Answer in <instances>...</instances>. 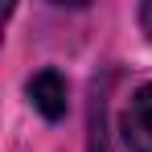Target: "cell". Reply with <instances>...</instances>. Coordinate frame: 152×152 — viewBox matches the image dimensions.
I'll return each instance as SVG.
<instances>
[{
	"instance_id": "obj_4",
	"label": "cell",
	"mask_w": 152,
	"mask_h": 152,
	"mask_svg": "<svg viewBox=\"0 0 152 152\" xmlns=\"http://www.w3.org/2000/svg\"><path fill=\"white\" fill-rule=\"evenodd\" d=\"M140 29H144V37L152 41V0H148V4H140Z\"/></svg>"
},
{
	"instance_id": "obj_1",
	"label": "cell",
	"mask_w": 152,
	"mask_h": 152,
	"mask_svg": "<svg viewBox=\"0 0 152 152\" xmlns=\"http://www.w3.org/2000/svg\"><path fill=\"white\" fill-rule=\"evenodd\" d=\"M25 91H29V103H33V111L41 119H50V124L66 119V111H70V82H66L62 70H53V66L37 70Z\"/></svg>"
},
{
	"instance_id": "obj_3",
	"label": "cell",
	"mask_w": 152,
	"mask_h": 152,
	"mask_svg": "<svg viewBox=\"0 0 152 152\" xmlns=\"http://www.w3.org/2000/svg\"><path fill=\"white\" fill-rule=\"evenodd\" d=\"M86 152H107V127H103V95L95 91L91 103V136H86Z\"/></svg>"
},
{
	"instance_id": "obj_2",
	"label": "cell",
	"mask_w": 152,
	"mask_h": 152,
	"mask_svg": "<svg viewBox=\"0 0 152 152\" xmlns=\"http://www.w3.org/2000/svg\"><path fill=\"white\" fill-rule=\"evenodd\" d=\"M119 136L127 152H152V82H144L119 111Z\"/></svg>"
}]
</instances>
